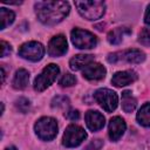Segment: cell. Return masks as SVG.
I'll list each match as a JSON object with an SVG mask.
<instances>
[{
	"mask_svg": "<svg viewBox=\"0 0 150 150\" xmlns=\"http://www.w3.org/2000/svg\"><path fill=\"white\" fill-rule=\"evenodd\" d=\"M67 1H39L35 4V13L40 22L53 26L62 21L69 13Z\"/></svg>",
	"mask_w": 150,
	"mask_h": 150,
	"instance_id": "cell-1",
	"label": "cell"
},
{
	"mask_svg": "<svg viewBox=\"0 0 150 150\" xmlns=\"http://www.w3.org/2000/svg\"><path fill=\"white\" fill-rule=\"evenodd\" d=\"M74 4L80 15L87 20H97L104 14V11H105V4L98 0L75 1Z\"/></svg>",
	"mask_w": 150,
	"mask_h": 150,
	"instance_id": "cell-2",
	"label": "cell"
},
{
	"mask_svg": "<svg viewBox=\"0 0 150 150\" xmlns=\"http://www.w3.org/2000/svg\"><path fill=\"white\" fill-rule=\"evenodd\" d=\"M35 134L42 141H52L57 135V123L53 117H41L34 125Z\"/></svg>",
	"mask_w": 150,
	"mask_h": 150,
	"instance_id": "cell-3",
	"label": "cell"
},
{
	"mask_svg": "<svg viewBox=\"0 0 150 150\" xmlns=\"http://www.w3.org/2000/svg\"><path fill=\"white\" fill-rule=\"evenodd\" d=\"M145 60V54L139 49H124L121 52L110 53L107 56V61L109 63H141Z\"/></svg>",
	"mask_w": 150,
	"mask_h": 150,
	"instance_id": "cell-4",
	"label": "cell"
},
{
	"mask_svg": "<svg viewBox=\"0 0 150 150\" xmlns=\"http://www.w3.org/2000/svg\"><path fill=\"white\" fill-rule=\"evenodd\" d=\"M60 73V68L54 64L50 63L48 66H46L43 68V70L41 71L40 75H38L34 80V90L35 91H43L45 89H47L56 79V76Z\"/></svg>",
	"mask_w": 150,
	"mask_h": 150,
	"instance_id": "cell-5",
	"label": "cell"
},
{
	"mask_svg": "<svg viewBox=\"0 0 150 150\" xmlns=\"http://www.w3.org/2000/svg\"><path fill=\"white\" fill-rule=\"evenodd\" d=\"M70 39L73 45L80 49H90L97 45L96 36L93 33L81 28H74L70 33Z\"/></svg>",
	"mask_w": 150,
	"mask_h": 150,
	"instance_id": "cell-6",
	"label": "cell"
},
{
	"mask_svg": "<svg viewBox=\"0 0 150 150\" xmlns=\"http://www.w3.org/2000/svg\"><path fill=\"white\" fill-rule=\"evenodd\" d=\"M86 138H87V132L84 131L83 128L76 124H70L67 127L63 134L62 144L67 148H75L80 145Z\"/></svg>",
	"mask_w": 150,
	"mask_h": 150,
	"instance_id": "cell-7",
	"label": "cell"
},
{
	"mask_svg": "<svg viewBox=\"0 0 150 150\" xmlns=\"http://www.w3.org/2000/svg\"><path fill=\"white\" fill-rule=\"evenodd\" d=\"M18 53L22 59L32 62H38L45 55V47L38 41H29L21 45Z\"/></svg>",
	"mask_w": 150,
	"mask_h": 150,
	"instance_id": "cell-8",
	"label": "cell"
},
{
	"mask_svg": "<svg viewBox=\"0 0 150 150\" xmlns=\"http://www.w3.org/2000/svg\"><path fill=\"white\" fill-rule=\"evenodd\" d=\"M94 97L96 102L107 111V112H112L118 103V97L117 94L110 89L107 88H101L95 91Z\"/></svg>",
	"mask_w": 150,
	"mask_h": 150,
	"instance_id": "cell-9",
	"label": "cell"
},
{
	"mask_svg": "<svg viewBox=\"0 0 150 150\" xmlns=\"http://www.w3.org/2000/svg\"><path fill=\"white\" fill-rule=\"evenodd\" d=\"M67 49H68L67 40L62 34L55 35L54 38H52V40L48 43V54L53 57L64 55L67 53Z\"/></svg>",
	"mask_w": 150,
	"mask_h": 150,
	"instance_id": "cell-10",
	"label": "cell"
},
{
	"mask_svg": "<svg viewBox=\"0 0 150 150\" xmlns=\"http://www.w3.org/2000/svg\"><path fill=\"white\" fill-rule=\"evenodd\" d=\"M105 73H107L105 68L97 62H91L84 69H82V76L89 81L102 80L105 76Z\"/></svg>",
	"mask_w": 150,
	"mask_h": 150,
	"instance_id": "cell-11",
	"label": "cell"
},
{
	"mask_svg": "<svg viewBox=\"0 0 150 150\" xmlns=\"http://www.w3.org/2000/svg\"><path fill=\"white\" fill-rule=\"evenodd\" d=\"M84 120H86V124H87L88 129L91 131H97V130L102 129L105 123L104 116L96 110H88L86 112Z\"/></svg>",
	"mask_w": 150,
	"mask_h": 150,
	"instance_id": "cell-12",
	"label": "cell"
},
{
	"mask_svg": "<svg viewBox=\"0 0 150 150\" xmlns=\"http://www.w3.org/2000/svg\"><path fill=\"white\" fill-rule=\"evenodd\" d=\"M125 128H127V125H125V122L122 117H120V116L112 117L109 122V137H110V139L114 142L118 141L122 137V135L124 134Z\"/></svg>",
	"mask_w": 150,
	"mask_h": 150,
	"instance_id": "cell-13",
	"label": "cell"
},
{
	"mask_svg": "<svg viewBox=\"0 0 150 150\" xmlns=\"http://www.w3.org/2000/svg\"><path fill=\"white\" fill-rule=\"evenodd\" d=\"M137 74L134 70H123V71H117L114 74L111 79V83L115 87H124L128 86L137 80Z\"/></svg>",
	"mask_w": 150,
	"mask_h": 150,
	"instance_id": "cell-14",
	"label": "cell"
},
{
	"mask_svg": "<svg viewBox=\"0 0 150 150\" xmlns=\"http://www.w3.org/2000/svg\"><path fill=\"white\" fill-rule=\"evenodd\" d=\"M91 62H94V55L79 54L70 59L69 66H70V69H73V70H81V69H84Z\"/></svg>",
	"mask_w": 150,
	"mask_h": 150,
	"instance_id": "cell-15",
	"label": "cell"
},
{
	"mask_svg": "<svg viewBox=\"0 0 150 150\" xmlns=\"http://www.w3.org/2000/svg\"><path fill=\"white\" fill-rule=\"evenodd\" d=\"M29 82V73L26 69H19L16 70L13 81H12V86L14 89L18 90H22L28 86Z\"/></svg>",
	"mask_w": 150,
	"mask_h": 150,
	"instance_id": "cell-16",
	"label": "cell"
},
{
	"mask_svg": "<svg viewBox=\"0 0 150 150\" xmlns=\"http://www.w3.org/2000/svg\"><path fill=\"white\" fill-rule=\"evenodd\" d=\"M130 33H131V30L128 27H117V28H115V29H112V30H110L108 33L107 39H108V42L109 43H111V45H118V43L122 42L123 38L125 35H129Z\"/></svg>",
	"mask_w": 150,
	"mask_h": 150,
	"instance_id": "cell-17",
	"label": "cell"
},
{
	"mask_svg": "<svg viewBox=\"0 0 150 150\" xmlns=\"http://www.w3.org/2000/svg\"><path fill=\"white\" fill-rule=\"evenodd\" d=\"M137 105V101L136 98L132 96L130 90H124L122 93V109L125 112H131L135 110Z\"/></svg>",
	"mask_w": 150,
	"mask_h": 150,
	"instance_id": "cell-18",
	"label": "cell"
},
{
	"mask_svg": "<svg viewBox=\"0 0 150 150\" xmlns=\"http://www.w3.org/2000/svg\"><path fill=\"white\" fill-rule=\"evenodd\" d=\"M138 123L143 127H150V102L144 103L136 116Z\"/></svg>",
	"mask_w": 150,
	"mask_h": 150,
	"instance_id": "cell-19",
	"label": "cell"
},
{
	"mask_svg": "<svg viewBox=\"0 0 150 150\" xmlns=\"http://www.w3.org/2000/svg\"><path fill=\"white\" fill-rule=\"evenodd\" d=\"M14 19H15L14 12H12V11L5 8V7H1L0 8V20H1L0 29H5L9 25H12L13 21H14Z\"/></svg>",
	"mask_w": 150,
	"mask_h": 150,
	"instance_id": "cell-20",
	"label": "cell"
},
{
	"mask_svg": "<svg viewBox=\"0 0 150 150\" xmlns=\"http://www.w3.org/2000/svg\"><path fill=\"white\" fill-rule=\"evenodd\" d=\"M15 107H16V109H18L19 111H21V112H27V111L29 110V108H30V102H29V100L26 98V97H20V98H18V100L15 101Z\"/></svg>",
	"mask_w": 150,
	"mask_h": 150,
	"instance_id": "cell-21",
	"label": "cell"
},
{
	"mask_svg": "<svg viewBox=\"0 0 150 150\" xmlns=\"http://www.w3.org/2000/svg\"><path fill=\"white\" fill-rule=\"evenodd\" d=\"M75 83H76V77H75L74 75L69 74V73L64 74V75L60 79V81H59V84H60L61 87H71V86H74Z\"/></svg>",
	"mask_w": 150,
	"mask_h": 150,
	"instance_id": "cell-22",
	"label": "cell"
},
{
	"mask_svg": "<svg viewBox=\"0 0 150 150\" xmlns=\"http://www.w3.org/2000/svg\"><path fill=\"white\" fill-rule=\"evenodd\" d=\"M52 107L53 108H66V107H69V100L66 96H56L52 101Z\"/></svg>",
	"mask_w": 150,
	"mask_h": 150,
	"instance_id": "cell-23",
	"label": "cell"
},
{
	"mask_svg": "<svg viewBox=\"0 0 150 150\" xmlns=\"http://www.w3.org/2000/svg\"><path fill=\"white\" fill-rule=\"evenodd\" d=\"M138 42L144 46H150V28H143L138 34Z\"/></svg>",
	"mask_w": 150,
	"mask_h": 150,
	"instance_id": "cell-24",
	"label": "cell"
},
{
	"mask_svg": "<svg viewBox=\"0 0 150 150\" xmlns=\"http://www.w3.org/2000/svg\"><path fill=\"white\" fill-rule=\"evenodd\" d=\"M12 53V47L8 42L1 41V57H6Z\"/></svg>",
	"mask_w": 150,
	"mask_h": 150,
	"instance_id": "cell-25",
	"label": "cell"
},
{
	"mask_svg": "<svg viewBox=\"0 0 150 150\" xmlns=\"http://www.w3.org/2000/svg\"><path fill=\"white\" fill-rule=\"evenodd\" d=\"M64 116L70 121H76L80 118V112L79 110H68L67 112H64Z\"/></svg>",
	"mask_w": 150,
	"mask_h": 150,
	"instance_id": "cell-26",
	"label": "cell"
},
{
	"mask_svg": "<svg viewBox=\"0 0 150 150\" xmlns=\"http://www.w3.org/2000/svg\"><path fill=\"white\" fill-rule=\"evenodd\" d=\"M102 145H103V143H102L101 139H93V141L90 142V144L87 146L86 150H98Z\"/></svg>",
	"mask_w": 150,
	"mask_h": 150,
	"instance_id": "cell-27",
	"label": "cell"
},
{
	"mask_svg": "<svg viewBox=\"0 0 150 150\" xmlns=\"http://www.w3.org/2000/svg\"><path fill=\"white\" fill-rule=\"evenodd\" d=\"M144 22L146 25H150V5L146 7V11H145V14H144Z\"/></svg>",
	"mask_w": 150,
	"mask_h": 150,
	"instance_id": "cell-28",
	"label": "cell"
},
{
	"mask_svg": "<svg viewBox=\"0 0 150 150\" xmlns=\"http://www.w3.org/2000/svg\"><path fill=\"white\" fill-rule=\"evenodd\" d=\"M143 150H150V139H148L144 145H143Z\"/></svg>",
	"mask_w": 150,
	"mask_h": 150,
	"instance_id": "cell-29",
	"label": "cell"
},
{
	"mask_svg": "<svg viewBox=\"0 0 150 150\" xmlns=\"http://www.w3.org/2000/svg\"><path fill=\"white\" fill-rule=\"evenodd\" d=\"M5 4H9V5H20L22 1H4Z\"/></svg>",
	"mask_w": 150,
	"mask_h": 150,
	"instance_id": "cell-30",
	"label": "cell"
},
{
	"mask_svg": "<svg viewBox=\"0 0 150 150\" xmlns=\"http://www.w3.org/2000/svg\"><path fill=\"white\" fill-rule=\"evenodd\" d=\"M1 71H2V83H4L5 82V77H6V73H5L4 67H1Z\"/></svg>",
	"mask_w": 150,
	"mask_h": 150,
	"instance_id": "cell-31",
	"label": "cell"
},
{
	"mask_svg": "<svg viewBox=\"0 0 150 150\" xmlns=\"http://www.w3.org/2000/svg\"><path fill=\"white\" fill-rule=\"evenodd\" d=\"M5 150H16V148H15V146H8V148H6Z\"/></svg>",
	"mask_w": 150,
	"mask_h": 150,
	"instance_id": "cell-32",
	"label": "cell"
}]
</instances>
